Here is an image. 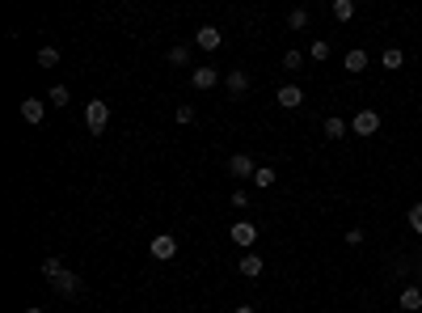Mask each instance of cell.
I'll return each mask as SVG.
<instances>
[{
	"mask_svg": "<svg viewBox=\"0 0 422 313\" xmlns=\"http://www.w3.org/2000/svg\"><path fill=\"white\" fill-rule=\"evenodd\" d=\"M275 102H279L283 110H300V106H304V89H300V85H283V89L275 93Z\"/></svg>",
	"mask_w": 422,
	"mask_h": 313,
	"instance_id": "cell-8",
	"label": "cell"
},
{
	"mask_svg": "<svg viewBox=\"0 0 422 313\" xmlns=\"http://www.w3.org/2000/svg\"><path fill=\"white\" fill-rule=\"evenodd\" d=\"M254 174H258V165H254L250 153H233L228 157V178H254Z\"/></svg>",
	"mask_w": 422,
	"mask_h": 313,
	"instance_id": "cell-5",
	"label": "cell"
},
{
	"mask_svg": "<svg viewBox=\"0 0 422 313\" xmlns=\"http://www.w3.org/2000/svg\"><path fill=\"white\" fill-rule=\"evenodd\" d=\"M330 13H334V21H351L355 17V0H334Z\"/></svg>",
	"mask_w": 422,
	"mask_h": 313,
	"instance_id": "cell-16",
	"label": "cell"
},
{
	"mask_svg": "<svg viewBox=\"0 0 422 313\" xmlns=\"http://www.w3.org/2000/svg\"><path fill=\"white\" fill-rule=\"evenodd\" d=\"M233 313H258V309H254V305H237Z\"/></svg>",
	"mask_w": 422,
	"mask_h": 313,
	"instance_id": "cell-29",
	"label": "cell"
},
{
	"mask_svg": "<svg viewBox=\"0 0 422 313\" xmlns=\"http://www.w3.org/2000/svg\"><path fill=\"white\" fill-rule=\"evenodd\" d=\"M190 85L194 89H215L220 85V68H194L190 72Z\"/></svg>",
	"mask_w": 422,
	"mask_h": 313,
	"instance_id": "cell-9",
	"label": "cell"
},
{
	"mask_svg": "<svg viewBox=\"0 0 422 313\" xmlns=\"http://www.w3.org/2000/svg\"><path fill=\"white\" fill-rule=\"evenodd\" d=\"M228 93H250V72H241V68H228Z\"/></svg>",
	"mask_w": 422,
	"mask_h": 313,
	"instance_id": "cell-13",
	"label": "cell"
},
{
	"mask_svg": "<svg viewBox=\"0 0 422 313\" xmlns=\"http://www.w3.org/2000/svg\"><path fill=\"white\" fill-rule=\"evenodd\" d=\"M351 132H355V136H376V132H380V114H376V110H359V114L351 118Z\"/></svg>",
	"mask_w": 422,
	"mask_h": 313,
	"instance_id": "cell-4",
	"label": "cell"
},
{
	"mask_svg": "<svg viewBox=\"0 0 422 313\" xmlns=\"http://www.w3.org/2000/svg\"><path fill=\"white\" fill-rule=\"evenodd\" d=\"M68 98H72V93L64 85H51V93H47V102H51V106H68Z\"/></svg>",
	"mask_w": 422,
	"mask_h": 313,
	"instance_id": "cell-22",
	"label": "cell"
},
{
	"mask_svg": "<svg viewBox=\"0 0 422 313\" xmlns=\"http://www.w3.org/2000/svg\"><path fill=\"white\" fill-rule=\"evenodd\" d=\"M308 55H313V60H330V42H326V38H317V42L308 47Z\"/></svg>",
	"mask_w": 422,
	"mask_h": 313,
	"instance_id": "cell-23",
	"label": "cell"
},
{
	"mask_svg": "<svg viewBox=\"0 0 422 313\" xmlns=\"http://www.w3.org/2000/svg\"><path fill=\"white\" fill-rule=\"evenodd\" d=\"M106 123H110V102L93 98V102L85 106V127H89V136H102V132H106Z\"/></svg>",
	"mask_w": 422,
	"mask_h": 313,
	"instance_id": "cell-2",
	"label": "cell"
},
{
	"mask_svg": "<svg viewBox=\"0 0 422 313\" xmlns=\"http://www.w3.org/2000/svg\"><path fill=\"white\" fill-rule=\"evenodd\" d=\"M228 242H233V246H241V250H250V246L258 242V229H254L250 221H237V225L228 229Z\"/></svg>",
	"mask_w": 422,
	"mask_h": 313,
	"instance_id": "cell-3",
	"label": "cell"
},
{
	"mask_svg": "<svg viewBox=\"0 0 422 313\" xmlns=\"http://www.w3.org/2000/svg\"><path fill=\"white\" fill-rule=\"evenodd\" d=\"M148 250H153V258L169 262L173 254H178V237H173V233H161V237H153V242H148Z\"/></svg>",
	"mask_w": 422,
	"mask_h": 313,
	"instance_id": "cell-6",
	"label": "cell"
},
{
	"mask_svg": "<svg viewBox=\"0 0 422 313\" xmlns=\"http://www.w3.org/2000/svg\"><path fill=\"white\" fill-rule=\"evenodd\" d=\"M169 64H173V68H186V64H190V47H182V42L169 47Z\"/></svg>",
	"mask_w": 422,
	"mask_h": 313,
	"instance_id": "cell-19",
	"label": "cell"
},
{
	"mask_svg": "<svg viewBox=\"0 0 422 313\" xmlns=\"http://www.w3.org/2000/svg\"><path fill=\"white\" fill-rule=\"evenodd\" d=\"M237 271H241L245 279H258V275H262V254H254V250H250V254L237 262Z\"/></svg>",
	"mask_w": 422,
	"mask_h": 313,
	"instance_id": "cell-12",
	"label": "cell"
},
{
	"mask_svg": "<svg viewBox=\"0 0 422 313\" xmlns=\"http://www.w3.org/2000/svg\"><path fill=\"white\" fill-rule=\"evenodd\" d=\"M287 26L291 30H308V9H291L287 13Z\"/></svg>",
	"mask_w": 422,
	"mask_h": 313,
	"instance_id": "cell-20",
	"label": "cell"
},
{
	"mask_svg": "<svg viewBox=\"0 0 422 313\" xmlns=\"http://www.w3.org/2000/svg\"><path fill=\"white\" fill-rule=\"evenodd\" d=\"M397 305H401L406 313H418V309H422V288H414V284H410V288H401V297H397Z\"/></svg>",
	"mask_w": 422,
	"mask_h": 313,
	"instance_id": "cell-11",
	"label": "cell"
},
{
	"mask_svg": "<svg viewBox=\"0 0 422 313\" xmlns=\"http://www.w3.org/2000/svg\"><path fill=\"white\" fill-rule=\"evenodd\" d=\"M346 132H351V123H346V118H338V114L326 118V136H330V140H342Z\"/></svg>",
	"mask_w": 422,
	"mask_h": 313,
	"instance_id": "cell-15",
	"label": "cell"
},
{
	"mask_svg": "<svg viewBox=\"0 0 422 313\" xmlns=\"http://www.w3.org/2000/svg\"><path fill=\"white\" fill-rule=\"evenodd\" d=\"M380 64H384L388 72H397V68H406V55H401V51H397V47H388V51L380 55Z\"/></svg>",
	"mask_w": 422,
	"mask_h": 313,
	"instance_id": "cell-18",
	"label": "cell"
},
{
	"mask_svg": "<svg viewBox=\"0 0 422 313\" xmlns=\"http://www.w3.org/2000/svg\"><path fill=\"white\" fill-rule=\"evenodd\" d=\"M342 242H346V246H363V229H346Z\"/></svg>",
	"mask_w": 422,
	"mask_h": 313,
	"instance_id": "cell-27",
	"label": "cell"
},
{
	"mask_svg": "<svg viewBox=\"0 0 422 313\" xmlns=\"http://www.w3.org/2000/svg\"><path fill=\"white\" fill-rule=\"evenodd\" d=\"M194 47H203V51H220V47H224L220 26H198V30H194Z\"/></svg>",
	"mask_w": 422,
	"mask_h": 313,
	"instance_id": "cell-7",
	"label": "cell"
},
{
	"mask_svg": "<svg viewBox=\"0 0 422 313\" xmlns=\"http://www.w3.org/2000/svg\"><path fill=\"white\" fill-rule=\"evenodd\" d=\"M26 313H42V309H38V305H26Z\"/></svg>",
	"mask_w": 422,
	"mask_h": 313,
	"instance_id": "cell-30",
	"label": "cell"
},
{
	"mask_svg": "<svg viewBox=\"0 0 422 313\" xmlns=\"http://www.w3.org/2000/svg\"><path fill=\"white\" fill-rule=\"evenodd\" d=\"M406 221H410L414 233H422V203H410V216H406Z\"/></svg>",
	"mask_w": 422,
	"mask_h": 313,
	"instance_id": "cell-24",
	"label": "cell"
},
{
	"mask_svg": "<svg viewBox=\"0 0 422 313\" xmlns=\"http://www.w3.org/2000/svg\"><path fill=\"white\" fill-rule=\"evenodd\" d=\"M275 178H279V174L270 170V165H258V174H254V186H258V190H266V186H275Z\"/></svg>",
	"mask_w": 422,
	"mask_h": 313,
	"instance_id": "cell-17",
	"label": "cell"
},
{
	"mask_svg": "<svg viewBox=\"0 0 422 313\" xmlns=\"http://www.w3.org/2000/svg\"><path fill=\"white\" fill-rule=\"evenodd\" d=\"M228 203H233V208H250V195H245V190H233Z\"/></svg>",
	"mask_w": 422,
	"mask_h": 313,
	"instance_id": "cell-28",
	"label": "cell"
},
{
	"mask_svg": "<svg viewBox=\"0 0 422 313\" xmlns=\"http://www.w3.org/2000/svg\"><path fill=\"white\" fill-rule=\"evenodd\" d=\"M342 64H346V72H363V68H367L371 60H367V51H363V47H351V51H346V60H342Z\"/></svg>",
	"mask_w": 422,
	"mask_h": 313,
	"instance_id": "cell-14",
	"label": "cell"
},
{
	"mask_svg": "<svg viewBox=\"0 0 422 313\" xmlns=\"http://www.w3.org/2000/svg\"><path fill=\"white\" fill-rule=\"evenodd\" d=\"M38 64H42V68H55V64H60V47H42V51H38Z\"/></svg>",
	"mask_w": 422,
	"mask_h": 313,
	"instance_id": "cell-21",
	"label": "cell"
},
{
	"mask_svg": "<svg viewBox=\"0 0 422 313\" xmlns=\"http://www.w3.org/2000/svg\"><path fill=\"white\" fill-rule=\"evenodd\" d=\"M42 114H47V102H38V98H26V102H21V118H26L30 127L42 123Z\"/></svg>",
	"mask_w": 422,
	"mask_h": 313,
	"instance_id": "cell-10",
	"label": "cell"
},
{
	"mask_svg": "<svg viewBox=\"0 0 422 313\" xmlns=\"http://www.w3.org/2000/svg\"><path fill=\"white\" fill-rule=\"evenodd\" d=\"M283 68H291V72L304 68V51H287V55H283Z\"/></svg>",
	"mask_w": 422,
	"mask_h": 313,
	"instance_id": "cell-26",
	"label": "cell"
},
{
	"mask_svg": "<svg viewBox=\"0 0 422 313\" xmlns=\"http://www.w3.org/2000/svg\"><path fill=\"white\" fill-rule=\"evenodd\" d=\"M42 275H47V284H51L60 297H81V292H85L81 275H77V271H68L60 258H47V262H42Z\"/></svg>",
	"mask_w": 422,
	"mask_h": 313,
	"instance_id": "cell-1",
	"label": "cell"
},
{
	"mask_svg": "<svg viewBox=\"0 0 422 313\" xmlns=\"http://www.w3.org/2000/svg\"><path fill=\"white\" fill-rule=\"evenodd\" d=\"M173 118H178V123H194V106H190V102H182L178 110H173Z\"/></svg>",
	"mask_w": 422,
	"mask_h": 313,
	"instance_id": "cell-25",
	"label": "cell"
}]
</instances>
